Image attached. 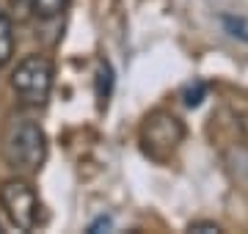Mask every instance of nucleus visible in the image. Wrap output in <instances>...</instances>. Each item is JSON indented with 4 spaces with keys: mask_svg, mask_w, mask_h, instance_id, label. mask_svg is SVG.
<instances>
[{
    "mask_svg": "<svg viewBox=\"0 0 248 234\" xmlns=\"http://www.w3.org/2000/svg\"><path fill=\"white\" fill-rule=\"evenodd\" d=\"M110 91H113V66L108 61H99V66H97V99H99V105H108Z\"/></svg>",
    "mask_w": 248,
    "mask_h": 234,
    "instance_id": "5",
    "label": "nucleus"
},
{
    "mask_svg": "<svg viewBox=\"0 0 248 234\" xmlns=\"http://www.w3.org/2000/svg\"><path fill=\"white\" fill-rule=\"evenodd\" d=\"M113 229V218L110 215H99L94 223L89 226V234H102V232H110Z\"/></svg>",
    "mask_w": 248,
    "mask_h": 234,
    "instance_id": "11",
    "label": "nucleus"
},
{
    "mask_svg": "<svg viewBox=\"0 0 248 234\" xmlns=\"http://www.w3.org/2000/svg\"><path fill=\"white\" fill-rule=\"evenodd\" d=\"M185 141V124L169 110H152L141 124V144L143 152L152 160L166 162Z\"/></svg>",
    "mask_w": 248,
    "mask_h": 234,
    "instance_id": "2",
    "label": "nucleus"
},
{
    "mask_svg": "<svg viewBox=\"0 0 248 234\" xmlns=\"http://www.w3.org/2000/svg\"><path fill=\"white\" fill-rule=\"evenodd\" d=\"M190 234H221V226L218 223H210V220H196V223L187 226Z\"/></svg>",
    "mask_w": 248,
    "mask_h": 234,
    "instance_id": "10",
    "label": "nucleus"
},
{
    "mask_svg": "<svg viewBox=\"0 0 248 234\" xmlns=\"http://www.w3.org/2000/svg\"><path fill=\"white\" fill-rule=\"evenodd\" d=\"M0 204L19 232H31L39 223V198L33 188L22 179H9L0 185Z\"/></svg>",
    "mask_w": 248,
    "mask_h": 234,
    "instance_id": "4",
    "label": "nucleus"
},
{
    "mask_svg": "<svg viewBox=\"0 0 248 234\" xmlns=\"http://www.w3.org/2000/svg\"><path fill=\"white\" fill-rule=\"evenodd\" d=\"M14 53V33H11V22L9 17L0 11V66H6L11 61Z\"/></svg>",
    "mask_w": 248,
    "mask_h": 234,
    "instance_id": "6",
    "label": "nucleus"
},
{
    "mask_svg": "<svg viewBox=\"0 0 248 234\" xmlns=\"http://www.w3.org/2000/svg\"><path fill=\"white\" fill-rule=\"evenodd\" d=\"M240 132H243V138L248 141V116H243V118H240Z\"/></svg>",
    "mask_w": 248,
    "mask_h": 234,
    "instance_id": "12",
    "label": "nucleus"
},
{
    "mask_svg": "<svg viewBox=\"0 0 248 234\" xmlns=\"http://www.w3.org/2000/svg\"><path fill=\"white\" fill-rule=\"evenodd\" d=\"M221 22H223V28H226V33H232V36L240 39V42H248V19L246 17H232V14H223Z\"/></svg>",
    "mask_w": 248,
    "mask_h": 234,
    "instance_id": "9",
    "label": "nucleus"
},
{
    "mask_svg": "<svg viewBox=\"0 0 248 234\" xmlns=\"http://www.w3.org/2000/svg\"><path fill=\"white\" fill-rule=\"evenodd\" d=\"M11 88L25 105H45L53 91V61L45 55H28L11 74Z\"/></svg>",
    "mask_w": 248,
    "mask_h": 234,
    "instance_id": "3",
    "label": "nucleus"
},
{
    "mask_svg": "<svg viewBox=\"0 0 248 234\" xmlns=\"http://www.w3.org/2000/svg\"><path fill=\"white\" fill-rule=\"evenodd\" d=\"M28 3H31L36 17H42V19H53L66 9V0H28Z\"/></svg>",
    "mask_w": 248,
    "mask_h": 234,
    "instance_id": "8",
    "label": "nucleus"
},
{
    "mask_svg": "<svg viewBox=\"0 0 248 234\" xmlns=\"http://www.w3.org/2000/svg\"><path fill=\"white\" fill-rule=\"evenodd\" d=\"M19 3H25V0H19Z\"/></svg>",
    "mask_w": 248,
    "mask_h": 234,
    "instance_id": "13",
    "label": "nucleus"
},
{
    "mask_svg": "<svg viewBox=\"0 0 248 234\" xmlns=\"http://www.w3.org/2000/svg\"><path fill=\"white\" fill-rule=\"evenodd\" d=\"M47 157V135L36 121H17L11 124L3 141V160L14 174H36Z\"/></svg>",
    "mask_w": 248,
    "mask_h": 234,
    "instance_id": "1",
    "label": "nucleus"
},
{
    "mask_svg": "<svg viewBox=\"0 0 248 234\" xmlns=\"http://www.w3.org/2000/svg\"><path fill=\"white\" fill-rule=\"evenodd\" d=\"M179 94H182V102H185L187 108H199L204 99H207V83H204V80L185 83Z\"/></svg>",
    "mask_w": 248,
    "mask_h": 234,
    "instance_id": "7",
    "label": "nucleus"
}]
</instances>
